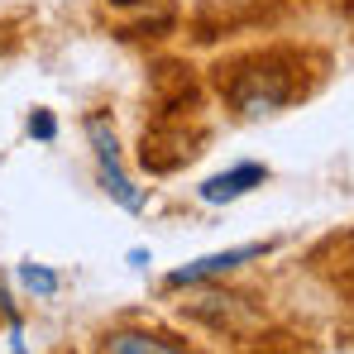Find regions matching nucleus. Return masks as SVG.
<instances>
[{"mask_svg":"<svg viewBox=\"0 0 354 354\" xmlns=\"http://www.w3.org/2000/svg\"><path fill=\"white\" fill-rule=\"evenodd\" d=\"M221 91L239 120H268L301 96V77H297V62L283 53H254L235 62L230 77H221Z\"/></svg>","mask_w":354,"mask_h":354,"instance_id":"nucleus-1","label":"nucleus"},{"mask_svg":"<svg viewBox=\"0 0 354 354\" xmlns=\"http://www.w3.org/2000/svg\"><path fill=\"white\" fill-rule=\"evenodd\" d=\"M263 254H268V244H239V249H221V254H206V259H196V263H182V268H173L163 283H168V288H196V283H211V278L235 273V268L254 263V259H263Z\"/></svg>","mask_w":354,"mask_h":354,"instance_id":"nucleus-2","label":"nucleus"},{"mask_svg":"<svg viewBox=\"0 0 354 354\" xmlns=\"http://www.w3.org/2000/svg\"><path fill=\"white\" fill-rule=\"evenodd\" d=\"M263 177H268L263 163H235V168H225V173L206 177V182L196 187V196H201L206 206H225V201H239L244 192L263 187Z\"/></svg>","mask_w":354,"mask_h":354,"instance_id":"nucleus-3","label":"nucleus"},{"mask_svg":"<svg viewBox=\"0 0 354 354\" xmlns=\"http://www.w3.org/2000/svg\"><path fill=\"white\" fill-rule=\"evenodd\" d=\"M101 354H192L187 345H177L173 335L144 330V326H120L101 340Z\"/></svg>","mask_w":354,"mask_h":354,"instance_id":"nucleus-4","label":"nucleus"},{"mask_svg":"<svg viewBox=\"0 0 354 354\" xmlns=\"http://www.w3.org/2000/svg\"><path fill=\"white\" fill-rule=\"evenodd\" d=\"M192 316L206 321V326H216V330H239L235 316L254 321V306H249L244 297H235V292H206L201 301H192Z\"/></svg>","mask_w":354,"mask_h":354,"instance_id":"nucleus-5","label":"nucleus"},{"mask_svg":"<svg viewBox=\"0 0 354 354\" xmlns=\"http://www.w3.org/2000/svg\"><path fill=\"white\" fill-rule=\"evenodd\" d=\"M96 168H101V187H106V196H111L115 206H124V211H144V192L129 182V173L120 168V158H101Z\"/></svg>","mask_w":354,"mask_h":354,"instance_id":"nucleus-6","label":"nucleus"},{"mask_svg":"<svg viewBox=\"0 0 354 354\" xmlns=\"http://www.w3.org/2000/svg\"><path fill=\"white\" fill-rule=\"evenodd\" d=\"M19 283H24L34 297H53L58 292V273L44 268V263H19Z\"/></svg>","mask_w":354,"mask_h":354,"instance_id":"nucleus-7","label":"nucleus"},{"mask_svg":"<svg viewBox=\"0 0 354 354\" xmlns=\"http://www.w3.org/2000/svg\"><path fill=\"white\" fill-rule=\"evenodd\" d=\"M29 134H34L39 144H53V139H58V120H53V111H34V115H29Z\"/></svg>","mask_w":354,"mask_h":354,"instance_id":"nucleus-8","label":"nucleus"}]
</instances>
